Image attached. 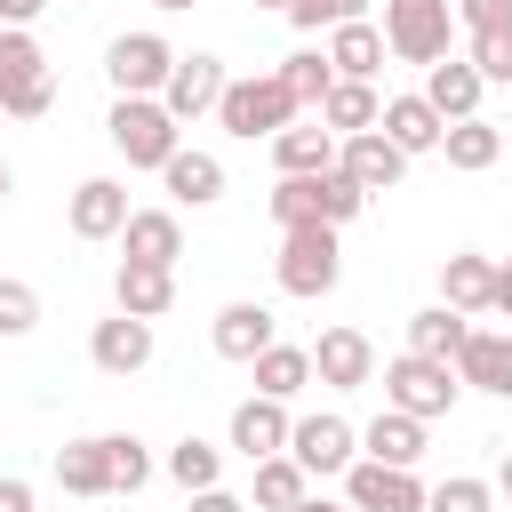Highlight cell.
Returning <instances> with one entry per match:
<instances>
[{
	"label": "cell",
	"mask_w": 512,
	"mask_h": 512,
	"mask_svg": "<svg viewBox=\"0 0 512 512\" xmlns=\"http://www.w3.org/2000/svg\"><path fill=\"white\" fill-rule=\"evenodd\" d=\"M384 56L400 64H440L448 40H456V8L448 0H384Z\"/></svg>",
	"instance_id": "cell-1"
},
{
	"label": "cell",
	"mask_w": 512,
	"mask_h": 512,
	"mask_svg": "<svg viewBox=\"0 0 512 512\" xmlns=\"http://www.w3.org/2000/svg\"><path fill=\"white\" fill-rule=\"evenodd\" d=\"M272 272H280V288H288V296H328V288L344 280L336 224H296V232H280V256H272Z\"/></svg>",
	"instance_id": "cell-2"
},
{
	"label": "cell",
	"mask_w": 512,
	"mask_h": 512,
	"mask_svg": "<svg viewBox=\"0 0 512 512\" xmlns=\"http://www.w3.org/2000/svg\"><path fill=\"white\" fill-rule=\"evenodd\" d=\"M216 120H224V136H280L288 120H304L296 104H288V88L272 80V72H248V80H224V96H216Z\"/></svg>",
	"instance_id": "cell-3"
},
{
	"label": "cell",
	"mask_w": 512,
	"mask_h": 512,
	"mask_svg": "<svg viewBox=\"0 0 512 512\" xmlns=\"http://www.w3.org/2000/svg\"><path fill=\"white\" fill-rule=\"evenodd\" d=\"M456 368L448 360H416V352H400V360H384V408H400V416H416V424H432V416H448L456 408Z\"/></svg>",
	"instance_id": "cell-4"
},
{
	"label": "cell",
	"mask_w": 512,
	"mask_h": 512,
	"mask_svg": "<svg viewBox=\"0 0 512 512\" xmlns=\"http://www.w3.org/2000/svg\"><path fill=\"white\" fill-rule=\"evenodd\" d=\"M48 104H56V80H48V56H40V40L0 24V112H16V120H40Z\"/></svg>",
	"instance_id": "cell-5"
},
{
	"label": "cell",
	"mask_w": 512,
	"mask_h": 512,
	"mask_svg": "<svg viewBox=\"0 0 512 512\" xmlns=\"http://www.w3.org/2000/svg\"><path fill=\"white\" fill-rule=\"evenodd\" d=\"M104 128H112V152L128 168H168V152H176V120L160 112V96H120Z\"/></svg>",
	"instance_id": "cell-6"
},
{
	"label": "cell",
	"mask_w": 512,
	"mask_h": 512,
	"mask_svg": "<svg viewBox=\"0 0 512 512\" xmlns=\"http://www.w3.org/2000/svg\"><path fill=\"white\" fill-rule=\"evenodd\" d=\"M104 72H112L120 96H160L168 72H176V48H168L160 32H120V40L104 48Z\"/></svg>",
	"instance_id": "cell-7"
},
{
	"label": "cell",
	"mask_w": 512,
	"mask_h": 512,
	"mask_svg": "<svg viewBox=\"0 0 512 512\" xmlns=\"http://www.w3.org/2000/svg\"><path fill=\"white\" fill-rule=\"evenodd\" d=\"M288 456H296L304 480H328V472H352L360 432H352L344 416H296V424H288Z\"/></svg>",
	"instance_id": "cell-8"
},
{
	"label": "cell",
	"mask_w": 512,
	"mask_h": 512,
	"mask_svg": "<svg viewBox=\"0 0 512 512\" xmlns=\"http://www.w3.org/2000/svg\"><path fill=\"white\" fill-rule=\"evenodd\" d=\"M344 504H352V512H424V480L352 456V472H344Z\"/></svg>",
	"instance_id": "cell-9"
},
{
	"label": "cell",
	"mask_w": 512,
	"mask_h": 512,
	"mask_svg": "<svg viewBox=\"0 0 512 512\" xmlns=\"http://www.w3.org/2000/svg\"><path fill=\"white\" fill-rule=\"evenodd\" d=\"M312 376H320L328 392H360V384H376V344H368L360 328H328V336L312 344Z\"/></svg>",
	"instance_id": "cell-10"
},
{
	"label": "cell",
	"mask_w": 512,
	"mask_h": 512,
	"mask_svg": "<svg viewBox=\"0 0 512 512\" xmlns=\"http://www.w3.org/2000/svg\"><path fill=\"white\" fill-rule=\"evenodd\" d=\"M216 96H224V64H216V56H176V72H168V88H160V112L184 128V120L216 112Z\"/></svg>",
	"instance_id": "cell-11"
},
{
	"label": "cell",
	"mask_w": 512,
	"mask_h": 512,
	"mask_svg": "<svg viewBox=\"0 0 512 512\" xmlns=\"http://www.w3.org/2000/svg\"><path fill=\"white\" fill-rule=\"evenodd\" d=\"M336 168H344L360 192H392V184L408 176V152H400L384 128H368V136H344V144H336Z\"/></svg>",
	"instance_id": "cell-12"
},
{
	"label": "cell",
	"mask_w": 512,
	"mask_h": 512,
	"mask_svg": "<svg viewBox=\"0 0 512 512\" xmlns=\"http://www.w3.org/2000/svg\"><path fill=\"white\" fill-rule=\"evenodd\" d=\"M120 264H160V272H176V256H184V224H176V208H128V224H120Z\"/></svg>",
	"instance_id": "cell-13"
},
{
	"label": "cell",
	"mask_w": 512,
	"mask_h": 512,
	"mask_svg": "<svg viewBox=\"0 0 512 512\" xmlns=\"http://www.w3.org/2000/svg\"><path fill=\"white\" fill-rule=\"evenodd\" d=\"M88 360H96L104 376H136V368H152V320H128V312L96 320V336H88Z\"/></svg>",
	"instance_id": "cell-14"
},
{
	"label": "cell",
	"mask_w": 512,
	"mask_h": 512,
	"mask_svg": "<svg viewBox=\"0 0 512 512\" xmlns=\"http://www.w3.org/2000/svg\"><path fill=\"white\" fill-rule=\"evenodd\" d=\"M288 424H296V416H288V400H264V392H256V400H240V408H232V448H240L248 464L288 456Z\"/></svg>",
	"instance_id": "cell-15"
},
{
	"label": "cell",
	"mask_w": 512,
	"mask_h": 512,
	"mask_svg": "<svg viewBox=\"0 0 512 512\" xmlns=\"http://www.w3.org/2000/svg\"><path fill=\"white\" fill-rule=\"evenodd\" d=\"M456 384H472V392H488V400H512V336L472 328L464 352H456Z\"/></svg>",
	"instance_id": "cell-16"
},
{
	"label": "cell",
	"mask_w": 512,
	"mask_h": 512,
	"mask_svg": "<svg viewBox=\"0 0 512 512\" xmlns=\"http://www.w3.org/2000/svg\"><path fill=\"white\" fill-rule=\"evenodd\" d=\"M480 88H488V80H480L464 56H440V64H424V88H416V96H424L440 120H480Z\"/></svg>",
	"instance_id": "cell-17"
},
{
	"label": "cell",
	"mask_w": 512,
	"mask_h": 512,
	"mask_svg": "<svg viewBox=\"0 0 512 512\" xmlns=\"http://www.w3.org/2000/svg\"><path fill=\"white\" fill-rule=\"evenodd\" d=\"M120 224H128V184L88 176L72 192V240H120Z\"/></svg>",
	"instance_id": "cell-18"
},
{
	"label": "cell",
	"mask_w": 512,
	"mask_h": 512,
	"mask_svg": "<svg viewBox=\"0 0 512 512\" xmlns=\"http://www.w3.org/2000/svg\"><path fill=\"white\" fill-rule=\"evenodd\" d=\"M208 344H216L224 360H240V368H248V360H256V352H272L280 336H272V312L240 296V304H224V312H216V328H208Z\"/></svg>",
	"instance_id": "cell-19"
},
{
	"label": "cell",
	"mask_w": 512,
	"mask_h": 512,
	"mask_svg": "<svg viewBox=\"0 0 512 512\" xmlns=\"http://www.w3.org/2000/svg\"><path fill=\"white\" fill-rule=\"evenodd\" d=\"M320 56H328L336 80H368V88H376V72H384V32H376L368 16H360V24H336Z\"/></svg>",
	"instance_id": "cell-20"
},
{
	"label": "cell",
	"mask_w": 512,
	"mask_h": 512,
	"mask_svg": "<svg viewBox=\"0 0 512 512\" xmlns=\"http://www.w3.org/2000/svg\"><path fill=\"white\" fill-rule=\"evenodd\" d=\"M376 128L416 160V152H440V136H448V120L424 104V96H384V112H376Z\"/></svg>",
	"instance_id": "cell-21"
},
{
	"label": "cell",
	"mask_w": 512,
	"mask_h": 512,
	"mask_svg": "<svg viewBox=\"0 0 512 512\" xmlns=\"http://www.w3.org/2000/svg\"><path fill=\"white\" fill-rule=\"evenodd\" d=\"M160 184H168V200H184V208H216L224 200V160L216 152H168V168H160Z\"/></svg>",
	"instance_id": "cell-22"
},
{
	"label": "cell",
	"mask_w": 512,
	"mask_h": 512,
	"mask_svg": "<svg viewBox=\"0 0 512 512\" xmlns=\"http://www.w3.org/2000/svg\"><path fill=\"white\" fill-rule=\"evenodd\" d=\"M272 160H280V176H320V168H336V136L320 120H288L272 136Z\"/></svg>",
	"instance_id": "cell-23"
},
{
	"label": "cell",
	"mask_w": 512,
	"mask_h": 512,
	"mask_svg": "<svg viewBox=\"0 0 512 512\" xmlns=\"http://www.w3.org/2000/svg\"><path fill=\"white\" fill-rule=\"evenodd\" d=\"M360 448H368V464L416 472V456H424V424H416V416H400V408H384V416L360 432Z\"/></svg>",
	"instance_id": "cell-24"
},
{
	"label": "cell",
	"mask_w": 512,
	"mask_h": 512,
	"mask_svg": "<svg viewBox=\"0 0 512 512\" xmlns=\"http://www.w3.org/2000/svg\"><path fill=\"white\" fill-rule=\"evenodd\" d=\"M376 112H384V104H376V88H368V80H336V88L320 96V128H328L336 144H344V136H368V128H376Z\"/></svg>",
	"instance_id": "cell-25"
},
{
	"label": "cell",
	"mask_w": 512,
	"mask_h": 512,
	"mask_svg": "<svg viewBox=\"0 0 512 512\" xmlns=\"http://www.w3.org/2000/svg\"><path fill=\"white\" fill-rule=\"evenodd\" d=\"M488 288H496V264H488V256H472V248H464V256H448V264H440V304H448V312H464V320H472V312H488Z\"/></svg>",
	"instance_id": "cell-26"
},
{
	"label": "cell",
	"mask_w": 512,
	"mask_h": 512,
	"mask_svg": "<svg viewBox=\"0 0 512 512\" xmlns=\"http://www.w3.org/2000/svg\"><path fill=\"white\" fill-rule=\"evenodd\" d=\"M112 296H120V312H128V320H160V312L176 304V272H160V264H120Z\"/></svg>",
	"instance_id": "cell-27"
},
{
	"label": "cell",
	"mask_w": 512,
	"mask_h": 512,
	"mask_svg": "<svg viewBox=\"0 0 512 512\" xmlns=\"http://www.w3.org/2000/svg\"><path fill=\"white\" fill-rule=\"evenodd\" d=\"M464 336H472V320H464V312H448V304H424V312L408 320V352H416V360H448V368H456Z\"/></svg>",
	"instance_id": "cell-28"
},
{
	"label": "cell",
	"mask_w": 512,
	"mask_h": 512,
	"mask_svg": "<svg viewBox=\"0 0 512 512\" xmlns=\"http://www.w3.org/2000/svg\"><path fill=\"white\" fill-rule=\"evenodd\" d=\"M248 368H256V392H264V400H296V392L312 384V352H304V344H272V352H256Z\"/></svg>",
	"instance_id": "cell-29"
},
{
	"label": "cell",
	"mask_w": 512,
	"mask_h": 512,
	"mask_svg": "<svg viewBox=\"0 0 512 512\" xmlns=\"http://www.w3.org/2000/svg\"><path fill=\"white\" fill-rule=\"evenodd\" d=\"M280 88H288V104L296 112H320V96L336 88V72H328V56L320 48H296V56H280V72H272Z\"/></svg>",
	"instance_id": "cell-30"
},
{
	"label": "cell",
	"mask_w": 512,
	"mask_h": 512,
	"mask_svg": "<svg viewBox=\"0 0 512 512\" xmlns=\"http://www.w3.org/2000/svg\"><path fill=\"white\" fill-rule=\"evenodd\" d=\"M440 152H448V168H464V176H480V168H496V160H504V136H496L488 120H448V136H440Z\"/></svg>",
	"instance_id": "cell-31"
},
{
	"label": "cell",
	"mask_w": 512,
	"mask_h": 512,
	"mask_svg": "<svg viewBox=\"0 0 512 512\" xmlns=\"http://www.w3.org/2000/svg\"><path fill=\"white\" fill-rule=\"evenodd\" d=\"M56 488H64V496H112V480H104V440H64V448H56Z\"/></svg>",
	"instance_id": "cell-32"
},
{
	"label": "cell",
	"mask_w": 512,
	"mask_h": 512,
	"mask_svg": "<svg viewBox=\"0 0 512 512\" xmlns=\"http://www.w3.org/2000/svg\"><path fill=\"white\" fill-rule=\"evenodd\" d=\"M216 472H224V448H208L200 432H184V440L168 448V480H176L184 496H200V488H216Z\"/></svg>",
	"instance_id": "cell-33"
},
{
	"label": "cell",
	"mask_w": 512,
	"mask_h": 512,
	"mask_svg": "<svg viewBox=\"0 0 512 512\" xmlns=\"http://www.w3.org/2000/svg\"><path fill=\"white\" fill-rule=\"evenodd\" d=\"M312 496V480L296 472V456H264L256 464V512H296Z\"/></svg>",
	"instance_id": "cell-34"
},
{
	"label": "cell",
	"mask_w": 512,
	"mask_h": 512,
	"mask_svg": "<svg viewBox=\"0 0 512 512\" xmlns=\"http://www.w3.org/2000/svg\"><path fill=\"white\" fill-rule=\"evenodd\" d=\"M320 176H328V168H320ZM320 176H280V184H272V224H280V232L328 224V216H320Z\"/></svg>",
	"instance_id": "cell-35"
},
{
	"label": "cell",
	"mask_w": 512,
	"mask_h": 512,
	"mask_svg": "<svg viewBox=\"0 0 512 512\" xmlns=\"http://www.w3.org/2000/svg\"><path fill=\"white\" fill-rule=\"evenodd\" d=\"M104 480H112V496H136V488L152 480V456H144V440H128V432H104Z\"/></svg>",
	"instance_id": "cell-36"
},
{
	"label": "cell",
	"mask_w": 512,
	"mask_h": 512,
	"mask_svg": "<svg viewBox=\"0 0 512 512\" xmlns=\"http://www.w3.org/2000/svg\"><path fill=\"white\" fill-rule=\"evenodd\" d=\"M368 0H288V24L296 32H336V24H360Z\"/></svg>",
	"instance_id": "cell-37"
},
{
	"label": "cell",
	"mask_w": 512,
	"mask_h": 512,
	"mask_svg": "<svg viewBox=\"0 0 512 512\" xmlns=\"http://www.w3.org/2000/svg\"><path fill=\"white\" fill-rule=\"evenodd\" d=\"M40 328V288L32 280H0V336H32Z\"/></svg>",
	"instance_id": "cell-38"
},
{
	"label": "cell",
	"mask_w": 512,
	"mask_h": 512,
	"mask_svg": "<svg viewBox=\"0 0 512 512\" xmlns=\"http://www.w3.org/2000/svg\"><path fill=\"white\" fill-rule=\"evenodd\" d=\"M488 480H472V472H456V480H440V488H424V512H488Z\"/></svg>",
	"instance_id": "cell-39"
},
{
	"label": "cell",
	"mask_w": 512,
	"mask_h": 512,
	"mask_svg": "<svg viewBox=\"0 0 512 512\" xmlns=\"http://www.w3.org/2000/svg\"><path fill=\"white\" fill-rule=\"evenodd\" d=\"M480 80H512V24L504 32H472V56H464Z\"/></svg>",
	"instance_id": "cell-40"
},
{
	"label": "cell",
	"mask_w": 512,
	"mask_h": 512,
	"mask_svg": "<svg viewBox=\"0 0 512 512\" xmlns=\"http://www.w3.org/2000/svg\"><path fill=\"white\" fill-rule=\"evenodd\" d=\"M448 8H456L464 32H504L512 24V0H448Z\"/></svg>",
	"instance_id": "cell-41"
},
{
	"label": "cell",
	"mask_w": 512,
	"mask_h": 512,
	"mask_svg": "<svg viewBox=\"0 0 512 512\" xmlns=\"http://www.w3.org/2000/svg\"><path fill=\"white\" fill-rule=\"evenodd\" d=\"M40 8H48V0H0V24H8V32H24Z\"/></svg>",
	"instance_id": "cell-42"
},
{
	"label": "cell",
	"mask_w": 512,
	"mask_h": 512,
	"mask_svg": "<svg viewBox=\"0 0 512 512\" xmlns=\"http://www.w3.org/2000/svg\"><path fill=\"white\" fill-rule=\"evenodd\" d=\"M0 512H32V480L8 472V480H0Z\"/></svg>",
	"instance_id": "cell-43"
},
{
	"label": "cell",
	"mask_w": 512,
	"mask_h": 512,
	"mask_svg": "<svg viewBox=\"0 0 512 512\" xmlns=\"http://www.w3.org/2000/svg\"><path fill=\"white\" fill-rule=\"evenodd\" d=\"M192 512H248V504H240L232 488H200V496H192Z\"/></svg>",
	"instance_id": "cell-44"
},
{
	"label": "cell",
	"mask_w": 512,
	"mask_h": 512,
	"mask_svg": "<svg viewBox=\"0 0 512 512\" xmlns=\"http://www.w3.org/2000/svg\"><path fill=\"white\" fill-rule=\"evenodd\" d=\"M488 312H504V320H512V264H496V288H488Z\"/></svg>",
	"instance_id": "cell-45"
},
{
	"label": "cell",
	"mask_w": 512,
	"mask_h": 512,
	"mask_svg": "<svg viewBox=\"0 0 512 512\" xmlns=\"http://www.w3.org/2000/svg\"><path fill=\"white\" fill-rule=\"evenodd\" d=\"M296 512H352V504H328V496H304Z\"/></svg>",
	"instance_id": "cell-46"
},
{
	"label": "cell",
	"mask_w": 512,
	"mask_h": 512,
	"mask_svg": "<svg viewBox=\"0 0 512 512\" xmlns=\"http://www.w3.org/2000/svg\"><path fill=\"white\" fill-rule=\"evenodd\" d=\"M496 488H504V496H512V448H504V464H496Z\"/></svg>",
	"instance_id": "cell-47"
},
{
	"label": "cell",
	"mask_w": 512,
	"mask_h": 512,
	"mask_svg": "<svg viewBox=\"0 0 512 512\" xmlns=\"http://www.w3.org/2000/svg\"><path fill=\"white\" fill-rule=\"evenodd\" d=\"M152 8H200V0H152Z\"/></svg>",
	"instance_id": "cell-48"
},
{
	"label": "cell",
	"mask_w": 512,
	"mask_h": 512,
	"mask_svg": "<svg viewBox=\"0 0 512 512\" xmlns=\"http://www.w3.org/2000/svg\"><path fill=\"white\" fill-rule=\"evenodd\" d=\"M0 200H8V160H0Z\"/></svg>",
	"instance_id": "cell-49"
},
{
	"label": "cell",
	"mask_w": 512,
	"mask_h": 512,
	"mask_svg": "<svg viewBox=\"0 0 512 512\" xmlns=\"http://www.w3.org/2000/svg\"><path fill=\"white\" fill-rule=\"evenodd\" d=\"M256 8H288V0H256Z\"/></svg>",
	"instance_id": "cell-50"
}]
</instances>
